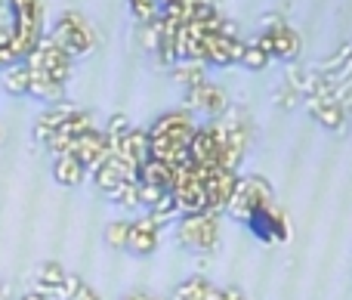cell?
<instances>
[{"instance_id":"cell-1","label":"cell","mask_w":352,"mask_h":300,"mask_svg":"<svg viewBox=\"0 0 352 300\" xmlns=\"http://www.w3.org/2000/svg\"><path fill=\"white\" fill-rule=\"evenodd\" d=\"M130 248H133L136 254H148L155 248V226H148V223H140V226L130 233Z\"/></svg>"},{"instance_id":"cell-2","label":"cell","mask_w":352,"mask_h":300,"mask_svg":"<svg viewBox=\"0 0 352 300\" xmlns=\"http://www.w3.org/2000/svg\"><path fill=\"white\" fill-rule=\"evenodd\" d=\"M210 223H188L186 226V239L192 242L195 248H207L213 242V233H210Z\"/></svg>"},{"instance_id":"cell-3","label":"cell","mask_w":352,"mask_h":300,"mask_svg":"<svg viewBox=\"0 0 352 300\" xmlns=\"http://www.w3.org/2000/svg\"><path fill=\"white\" fill-rule=\"evenodd\" d=\"M72 300H99L96 294H93V291L90 288H87V285H80V288H78V294H74Z\"/></svg>"},{"instance_id":"cell-4","label":"cell","mask_w":352,"mask_h":300,"mask_svg":"<svg viewBox=\"0 0 352 300\" xmlns=\"http://www.w3.org/2000/svg\"><path fill=\"white\" fill-rule=\"evenodd\" d=\"M124 300H155V297H148V294H142V291H136V294H130V297H124Z\"/></svg>"}]
</instances>
